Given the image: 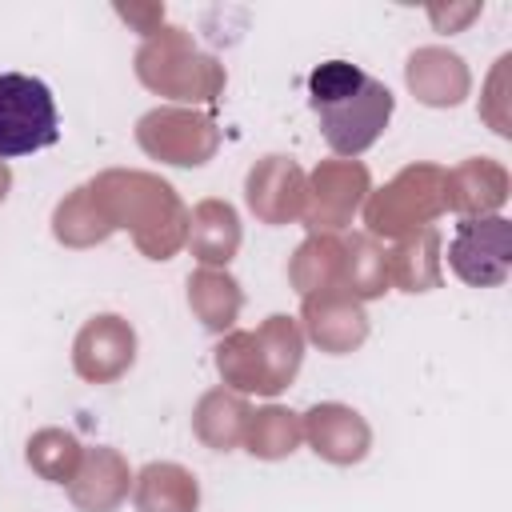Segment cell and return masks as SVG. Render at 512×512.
Wrapping results in <instances>:
<instances>
[{
    "mask_svg": "<svg viewBox=\"0 0 512 512\" xmlns=\"http://www.w3.org/2000/svg\"><path fill=\"white\" fill-rule=\"evenodd\" d=\"M448 264L464 284L492 288L504 284L512 268V228L504 216H468L456 224Z\"/></svg>",
    "mask_w": 512,
    "mask_h": 512,
    "instance_id": "3957f363",
    "label": "cell"
},
{
    "mask_svg": "<svg viewBox=\"0 0 512 512\" xmlns=\"http://www.w3.org/2000/svg\"><path fill=\"white\" fill-rule=\"evenodd\" d=\"M60 140V116L52 88L24 72H0V160L52 148Z\"/></svg>",
    "mask_w": 512,
    "mask_h": 512,
    "instance_id": "7a4b0ae2",
    "label": "cell"
},
{
    "mask_svg": "<svg viewBox=\"0 0 512 512\" xmlns=\"http://www.w3.org/2000/svg\"><path fill=\"white\" fill-rule=\"evenodd\" d=\"M392 104L388 84L348 60H324L308 72V108L316 112L328 148L340 156L368 152L388 128Z\"/></svg>",
    "mask_w": 512,
    "mask_h": 512,
    "instance_id": "6da1fadb",
    "label": "cell"
}]
</instances>
